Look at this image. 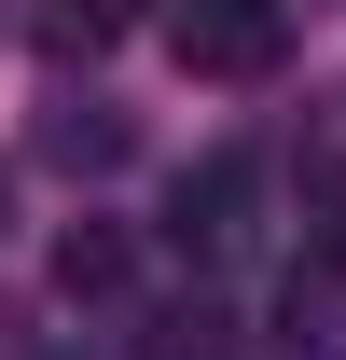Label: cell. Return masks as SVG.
<instances>
[{
  "label": "cell",
  "instance_id": "obj_2",
  "mask_svg": "<svg viewBox=\"0 0 346 360\" xmlns=\"http://www.w3.org/2000/svg\"><path fill=\"white\" fill-rule=\"evenodd\" d=\"M250 208H263V167H250V153H208V167H180L167 236L194 250V264H222V250H250Z\"/></svg>",
  "mask_w": 346,
  "mask_h": 360
},
{
  "label": "cell",
  "instance_id": "obj_8",
  "mask_svg": "<svg viewBox=\"0 0 346 360\" xmlns=\"http://www.w3.org/2000/svg\"><path fill=\"white\" fill-rule=\"evenodd\" d=\"M0 360H28V319H14V305H0Z\"/></svg>",
  "mask_w": 346,
  "mask_h": 360
},
{
  "label": "cell",
  "instance_id": "obj_4",
  "mask_svg": "<svg viewBox=\"0 0 346 360\" xmlns=\"http://www.w3.org/2000/svg\"><path fill=\"white\" fill-rule=\"evenodd\" d=\"M125 277H139L125 222H70V236H56V291H70V305H111Z\"/></svg>",
  "mask_w": 346,
  "mask_h": 360
},
{
  "label": "cell",
  "instance_id": "obj_7",
  "mask_svg": "<svg viewBox=\"0 0 346 360\" xmlns=\"http://www.w3.org/2000/svg\"><path fill=\"white\" fill-rule=\"evenodd\" d=\"M56 153H70V167H111V153H125V125H111V111H97V97H84V111L56 125Z\"/></svg>",
  "mask_w": 346,
  "mask_h": 360
},
{
  "label": "cell",
  "instance_id": "obj_6",
  "mask_svg": "<svg viewBox=\"0 0 346 360\" xmlns=\"http://www.w3.org/2000/svg\"><path fill=\"white\" fill-rule=\"evenodd\" d=\"M305 236H319V250H346V153H319V167H305Z\"/></svg>",
  "mask_w": 346,
  "mask_h": 360
},
{
  "label": "cell",
  "instance_id": "obj_3",
  "mask_svg": "<svg viewBox=\"0 0 346 360\" xmlns=\"http://www.w3.org/2000/svg\"><path fill=\"white\" fill-rule=\"evenodd\" d=\"M277 347L291 360H346V250H305L277 277Z\"/></svg>",
  "mask_w": 346,
  "mask_h": 360
},
{
  "label": "cell",
  "instance_id": "obj_1",
  "mask_svg": "<svg viewBox=\"0 0 346 360\" xmlns=\"http://www.w3.org/2000/svg\"><path fill=\"white\" fill-rule=\"evenodd\" d=\"M167 56L194 70V84H263V70L291 56V14H277V0H180Z\"/></svg>",
  "mask_w": 346,
  "mask_h": 360
},
{
  "label": "cell",
  "instance_id": "obj_5",
  "mask_svg": "<svg viewBox=\"0 0 346 360\" xmlns=\"http://www.w3.org/2000/svg\"><path fill=\"white\" fill-rule=\"evenodd\" d=\"M111 28H125L111 0H42V56H97Z\"/></svg>",
  "mask_w": 346,
  "mask_h": 360
}]
</instances>
